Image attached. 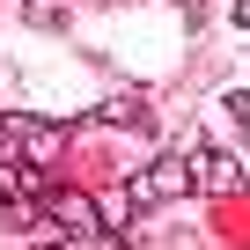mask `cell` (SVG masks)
<instances>
[{"label": "cell", "mask_w": 250, "mask_h": 250, "mask_svg": "<svg viewBox=\"0 0 250 250\" xmlns=\"http://www.w3.org/2000/svg\"><path fill=\"white\" fill-rule=\"evenodd\" d=\"M184 191H191V162L184 155H162V162H147V169L125 177V213H155V206H169Z\"/></svg>", "instance_id": "6da1fadb"}, {"label": "cell", "mask_w": 250, "mask_h": 250, "mask_svg": "<svg viewBox=\"0 0 250 250\" xmlns=\"http://www.w3.org/2000/svg\"><path fill=\"white\" fill-rule=\"evenodd\" d=\"M191 184H199V191H235V184H243V162L221 155V147H199V155H191Z\"/></svg>", "instance_id": "7a4b0ae2"}, {"label": "cell", "mask_w": 250, "mask_h": 250, "mask_svg": "<svg viewBox=\"0 0 250 250\" xmlns=\"http://www.w3.org/2000/svg\"><path fill=\"white\" fill-rule=\"evenodd\" d=\"M103 118H110V125H133V133H147V125H155V118H147V103H140V96H118V103H110V110H103Z\"/></svg>", "instance_id": "3957f363"}, {"label": "cell", "mask_w": 250, "mask_h": 250, "mask_svg": "<svg viewBox=\"0 0 250 250\" xmlns=\"http://www.w3.org/2000/svg\"><path fill=\"white\" fill-rule=\"evenodd\" d=\"M22 22H30V30H59V22H66V8H59V0H30Z\"/></svg>", "instance_id": "277c9868"}, {"label": "cell", "mask_w": 250, "mask_h": 250, "mask_svg": "<svg viewBox=\"0 0 250 250\" xmlns=\"http://www.w3.org/2000/svg\"><path fill=\"white\" fill-rule=\"evenodd\" d=\"M221 110H228V118H235V125H243V140H250V96H243V88H235V96H221Z\"/></svg>", "instance_id": "5b68a950"}, {"label": "cell", "mask_w": 250, "mask_h": 250, "mask_svg": "<svg viewBox=\"0 0 250 250\" xmlns=\"http://www.w3.org/2000/svg\"><path fill=\"white\" fill-rule=\"evenodd\" d=\"M228 22H235V30H250V0H228Z\"/></svg>", "instance_id": "8992f818"}]
</instances>
